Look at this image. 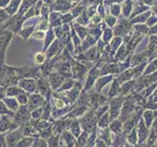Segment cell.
I'll return each mask as SVG.
<instances>
[{"instance_id":"13","label":"cell","mask_w":157,"mask_h":147,"mask_svg":"<svg viewBox=\"0 0 157 147\" xmlns=\"http://www.w3.org/2000/svg\"><path fill=\"white\" fill-rule=\"evenodd\" d=\"M71 7H72V5L68 0H55V1L49 6L50 11L62 12V13L68 12L69 10L71 9Z\"/></svg>"},{"instance_id":"30","label":"cell","mask_w":157,"mask_h":147,"mask_svg":"<svg viewBox=\"0 0 157 147\" xmlns=\"http://www.w3.org/2000/svg\"><path fill=\"white\" fill-rule=\"evenodd\" d=\"M34 139H36V137L25 135L24 137H22V139L20 140L18 147H32L34 142Z\"/></svg>"},{"instance_id":"35","label":"cell","mask_w":157,"mask_h":147,"mask_svg":"<svg viewBox=\"0 0 157 147\" xmlns=\"http://www.w3.org/2000/svg\"><path fill=\"white\" fill-rule=\"evenodd\" d=\"M118 92H119V82L118 81H114L112 85V87L109 90V97H114L116 95H118Z\"/></svg>"},{"instance_id":"19","label":"cell","mask_w":157,"mask_h":147,"mask_svg":"<svg viewBox=\"0 0 157 147\" xmlns=\"http://www.w3.org/2000/svg\"><path fill=\"white\" fill-rule=\"evenodd\" d=\"M22 0H11L8 6L5 8L6 12L10 17H13L14 15H16L19 11V8L21 6Z\"/></svg>"},{"instance_id":"24","label":"cell","mask_w":157,"mask_h":147,"mask_svg":"<svg viewBox=\"0 0 157 147\" xmlns=\"http://www.w3.org/2000/svg\"><path fill=\"white\" fill-rule=\"evenodd\" d=\"M156 116L154 115V112L153 111H151V110H147L144 113V121L145 123V125L147 127H149L150 129V126H152V124H153V122L154 120L156 119Z\"/></svg>"},{"instance_id":"17","label":"cell","mask_w":157,"mask_h":147,"mask_svg":"<svg viewBox=\"0 0 157 147\" xmlns=\"http://www.w3.org/2000/svg\"><path fill=\"white\" fill-rule=\"evenodd\" d=\"M36 24H33L32 26L22 28L21 31L18 32V36L22 37L23 41H27L29 37H32L33 32L36 31Z\"/></svg>"},{"instance_id":"14","label":"cell","mask_w":157,"mask_h":147,"mask_svg":"<svg viewBox=\"0 0 157 147\" xmlns=\"http://www.w3.org/2000/svg\"><path fill=\"white\" fill-rule=\"evenodd\" d=\"M60 139L64 142V144L67 147H75L77 142V137L68 130H65L61 132Z\"/></svg>"},{"instance_id":"22","label":"cell","mask_w":157,"mask_h":147,"mask_svg":"<svg viewBox=\"0 0 157 147\" xmlns=\"http://www.w3.org/2000/svg\"><path fill=\"white\" fill-rule=\"evenodd\" d=\"M110 132L114 134H123V123L120 119L112 120L111 125L109 126Z\"/></svg>"},{"instance_id":"28","label":"cell","mask_w":157,"mask_h":147,"mask_svg":"<svg viewBox=\"0 0 157 147\" xmlns=\"http://www.w3.org/2000/svg\"><path fill=\"white\" fill-rule=\"evenodd\" d=\"M33 62L37 64V65L41 66L42 64H44L46 61H47V56H46V53L43 52V51H40V52H36V54L33 55Z\"/></svg>"},{"instance_id":"7","label":"cell","mask_w":157,"mask_h":147,"mask_svg":"<svg viewBox=\"0 0 157 147\" xmlns=\"http://www.w3.org/2000/svg\"><path fill=\"white\" fill-rule=\"evenodd\" d=\"M44 103H45V98L41 94H39L38 92H34V93H31L29 95V102L27 106L32 112L34 109H36V108L42 107Z\"/></svg>"},{"instance_id":"27","label":"cell","mask_w":157,"mask_h":147,"mask_svg":"<svg viewBox=\"0 0 157 147\" xmlns=\"http://www.w3.org/2000/svg\"><path fill=\"white\" fill-rule=\"evenodd\" d=\"M22 92H24V90L19 85H12V86L7 87V89H6V96L17 97L19 94H21Z\"/></svg>"},{"instance_id":"29","label":"cell","mask_w":157,"mask_h":147,"mask_svg":"<svg viewBox=\"0 0 157 147\" xmlns=\"http://www.w3.org/2000/svg\"><path fill=\"white\" fill-rule=\"evenodd\" d=\"M126 137H127V141L129 142V144H131L132 146L137 144L139 139H137V132H136V127H134V129H132L130 132H128Z\"/></svg>"},{"instance_id":"34","label":"cell","mask_w":157,"mask_h":147,"mask_svg":"<svg viewBox=\"0 0 157 147\" xmlns=\"http://www.w3.org/2000/svg\"><path fill=\"white\" fill-rule=\"evenodd\" d=\"M32 147H48L47 145V141L46 139L44 138H41V137H36V139H34V142Z\"/></svg>"},{"instance_id":"40","label":"cell","mask_w":157,"mask_h":147,"mask_svg":"<svg viewBox=\"0 0 157 147\" xmlns=\"http://www.w3.org/2000/svg\"><path fill=\"white\" fill-rule=\"evenodd\" d=\"M10 1H11V0H0V8L5 9L9 5Z\"/></svg>"},{"instance_id":"26","label":"cell","mask_w":157,"mask_h":147,"mask_svg":"<svg viewBox=\"0 0 157 147\" xmlns=\"http://www.w3.org/2000/svg\"><path fill=\"white\" fill-rule=\"evenodd\" d=\"M144 147H157V134L152 127H150V134Z\"/></svg>"},{"instance_id":"6","label":"cell","mask_w":157,"mask_h":147,"mask_svg":"<svg viewBox=\"0 0 157 147\" xmlns=\"http://www.w3.org/2000/svg\"><path fill=\"white\" fill-rule=\"evenodd\" d=\"M136 132H137V143L139 144H144V142L147 140L150 134V129L147 127L144 119H140L137 123V127H136Z\"/></svg>"},{"instance_id":"15","label":"cell","mask_w":157,"mask_h":147,"mask_svg":"<svg viewBox=\"0 0 157 147\" xmlns=\"http://www.w3.org/2000/svg\"><path fill=\"white\" fill-rule=\"evenodd\" d=\"M37 1L38 0H22L21 6L19 8V11H18L17 15H19V16H24L29 9L36 5V3Z\"/></svg>"},{"instance_id":"3","label":"cell","mask_w":157,"mask_h":147,"mask_svg":"<svg viewBox=\"0 0 157 147\" xmlns=\"http://www.w3.org/2000/svg\"><path fill=\"white\" fill-rule=\"evenodd\" d=\"M25 22L23 16H19V15H14L13 17H10L6 22H5L1 27L4 29L11 32L13 34H18V32L21 31L23 28V24Z\"/></svg>"},{"instance_id":"5","label":"cell","mask_w":157,"mask_h":147,"mask_svg":"<svg viewBox=\"0 0 157 147\" xmlns=\"http://www.w3.org/2000/svg\"><path fill=\"white\" fill-rule=\"evenodd\" d=\"M24 136L25 135H24L22 127H18V129H15V130L8 131V134L5 135L7 146L8 147H18L20 140H21L22 137H24Z\"/></svg>"},{"instance_id":"11","label":"cell","mask_w":157,"mask_h":147,"mask_svg":"<svg viewBox=\"0 0 157 147\" xmlns=\"http://www.w3.org/2000/svg\"><path fill=\"white\" fill-rule=\"evenodd\" d=\"M18 85L29 94L36 92V80L34 78H21L18 82Z\"/></svg>"},{"instance_id":"41","label":"cell","mask_w":157,"mask_h":147,"mask_svg":"<svg viewBox=\"0 0 157 147\" xmlns=\"http://www.w3.org/2000/svg\"><path fill=\"white\" fill-rule=\"evenodd\" d=\"M120 147H131V146H130V144L126 143V142H123V143L120 145Z\"/></svg>"},{"instance_id":"33","label":"cell","mask_w":157,"mask_h":147,"mask_svg":"<svg viewBox=\"0 0 157 147\" xmlns=\"http://www.w3.org/2000/svg\"><path fill=\"white\" fill-rule=\"evenodd\" d=\"M29 93H28L26 91H24L21 93V94H19L16 97L18 102H19V104L20 105H27L28 102H29Z\"/></svg>"},{"instance_id":"32","label":"cell","mask_w":157,"mask_h":147,"mask_svg":"<svg viewBox=\"0 0 157 147\" xmlns=\"http://www.w3.org/2000/svg\"><path fill=\"white\" fill-rule=\"evenodd\" d=\"M15 113L10 111L7 106L5 105V103L3 100H0V116H4V115H7V116H14Z\"/></svg>"},{"instance_id":"8","label":"cell","mask_w":157,"mask_h":147,"mask_svg":"<svg viewBox=\"0 0 157 147\" xmlns=\"http://www.w3.org/2000/svg\"><path fill=\"white\" fill-rule=\"evenodd\" d=\"M64 81H65V77L58 72H51L48 75V81L53 91H57L62 85Z\"/></svg>"},{"instance_id":"9","label":"cell","mask_w":157,"mask_h":147,"mask_svg":"<svg viewBox=\"0 0 157 147\" xmlns=\"http://www.w3.org/2000/svg\"><path fill=\"white\" fill-rule=\"evenodd\" d=\"M122 104H123V98L119 97V98H114L112 99L110 102V110L108 111L109 112V115L111 120H115L118 119L120 116L121 113V109H122Z\"/></svg>"},{"instance_id":"10","label":"cell","mask_w":157,"mask_h":147,"mask_svg":"<svg viewBox=\"0 0 157 147\" xmlns=\"http://www.w3.org/2000/svg\"><path fill=\"white\" fill-rule=\"evenodd\" d=\"M15 129H18V127L15 126L12 116L4 115L0 117V134H6Z\"/></svg>"},{"instance_id":"12","label":"cell","mask_w":157,"mask_h":147,"mask_svg":"<svg viewBox=\"0 0 157 147\" xmlns=\"http://www.w3.org/2000/svg\"><path fill=\"white\" fill-rule=\"evenodd\" d=\"M63 45L64 44L61 42L60 39H58V38L54 39V41L50 44V46H49L47 48V50L45 51L46 56H47V60L58 55V54L60 53L61 49L63 48Z\"/></svg>"},{"instance_id":"1","label":"cell","mask_w":157,"mask_h":147,"mask_svg":"<svg viewBox=\"0 0 157 147\" xmlns=\"http://www.w3.org/2000/svg\"><path fill=\"white\" fill-rule=\"evenodd\" d=\"M32 120V112L27 105H21L15 112L13 116V122L16 127H21L25 124Z\"/></svg>"},{"instance_id":"39","label":"cell","mask_w":157,"mask_h":147,"mask_svg":"<svg viewBox=\"0 0 157 147\" xmlns=\"http://www.w3.org/2000/svg\"><path fill=\"white\" fill-rule=\"evenodd\" d=\"M0 147H8L4 134H0Z\"/></svg>"},{"instance_id":"20","label":"cell","mask_w":157,"mask_h":147,"mask_svg":"<svg viewBox=\"0 0 157 147\" xmlns=\"http://www.w3.org/2000/svg\"><path fill=\"white\" fill-rule=\"evenodd\" d=\"M55 39V32H54L53 28H49L46 32V36L45 38L43 39V49L42 51L45 52L47 50V48L50 46V44L54 41Z\"/></svg>"},{"instance_id":"36","label":"cell","mask_w":157,"mask_h":147,"mask_svg":"<svg viewBox=\"0 0 157 147\" xmlns=\"http://www.w3.org/2000/svg\"><path fill=\"white\" fill-rule=\"evenodd\" d=\"M45 36H46V32L44 31H39V29H36L33 34H32V37L34 38V39H37V40H43L44 38H45Z\"/></svg>"},{"instance_id":"18","label":"cell","mask_w":157,"mask_h":147,"mask_svg":"<svg viewBox=\"0 0 157 147\" xmlns=\"http://www.w3.org/2000/svg\"><path fill=\"white\" fill-rule=\"evenodd\" d=\"M62 24V15L59 12L50 11L49 14V26L50 28H55L61 26Z\"/></svg>"},{"instance_id":"42","label":"cell","mask_w":157,"mask_h":147,"mask_svg":"<svg viewBox=\"0 0 157 147\" xmlns=\"http://www.w3.org/2000/svg\"><path fill=\"white\" fill-rule=\"evenodd\" d=\"M134 147H144V144H139V143H137Z\"/></svg>"},{"instance_id":"16","label":"cell","mask_w":157,"mask_h":147,"mask_svg":"<svg viewBox=\"0 0 157 147\" xmlns=\"http://www.w3.org/2000/svg\"><path fill=\"white\" fill-rule=\"evenodd\" d=\"M24 135L26 136H33V137H38L39 136V132L37 131V130L33 126V125L31 122H28L27 124H25L24 126H21Z\"/></svg>"},{"instance_id":"21","label":"cell","mask_w":157,"mask_h":147,"mask_svg":"<svg viewBox=\"0 0 157 147\" xmlns=\"http://www.w3.org/2000/svg\"><path fill=\"white\" fill-rule=\"evenodd\" d=\"M4 103H5V105L7 106V108L10 110V111H12V112H16L18 109H19V107L21 106L19 104V102L17 100V98L16 97H10V96H6L3 99Z\"/></svg>"},{"instance_id":"25","label":"cell","mask_w":157,"mask_h":147,"mask_svg":"<svg viewBox=\"0 0 157 147\" xmlns=\"http://www.w3.org/2000/svg\"><path fill=\"white\" fill-rule=\"evenodd\" d=\"M98 136H99L98 138L104 141L107 145L112 144L109 127H106V129H100V130H99V135H98Z\"/></svg>"},{"instance_id":"38","label":"cell","mask_w":157,"mask_h":147,"mask_svg":"<svg viewBox=\"0 0 157 147\" xmlns=\"http://www.w3.org/2000/svg\"><path fill=\"white\" fill-rule=\"evenodd\" d=\"M93 147H107V144L103 140L97 138L95 140V143H94V145H93Z\"/></svg>"},{"instance_id":"2","label":"cell","mask_w":157,"mask_h":147,"mask_svg":"<svg viewBox=\"0 0 157 147\" xmlns=\"http://www.w3.org/2000/svg\"><path fill=\"white\" fill-rule=\"evenodd\" d=\"M13 36L14 34L11 32L0 28V66H2L5 64L6 50L10 42L12 40Z\"/></svg>"},{"instance_id":"37","label":"cell","mask_w":157,"mask_h":147,"mask_svg":"<svg viewBox=\"0 0 157 147\" xmlns=\"http://www.w3.org/2000/svg\"><path fill=\"white\" fill-rule=\"evenodd\" d=\"M10 18V16L8 15V13L6 12V10L0 8V27L7 21V20Z\"/></svg>"},{"instance_id":"4","label":"cell","mask_w":157,"mask_h":147,"mask_svg":"<svg viewBox=\"0 0 157 147\" xmlns=\"http://www.w3.org/2000/svg\"><path fill=\"white\" fill-rule=\"evenodd\" d=\"M36 92L45 98V101H50L52 89L46 77H40L38 80H36Z\"/></svg>"},{"instance_id":"31","label":"cell","mask_w":157,"mask_h":147,"mask_svg":"<svg viewBox=\"0 0 157 147\" xmlns=\"http://www.w3.org/2000/svg\"><path fill=\"white\" fill-rule=\"evenodd\" d=\"M75 81L71 78H69L68 81H64V82L62 83V85L60 86V88L56 91V92H64V91H67L69 89H71V88L75 85Z\"/></svg>"},{"instance_id":"23","label":"cell","mask_w":157,"mask_h":147,"mask_svg":"<svg viewBox=\"0 0 157 147\" xmlns=\"http://www.w3.org/2000/svg\"><path fill=\"white\" fill-rule=\"evenodd\" d=\"M111 118L109 115V112H105L101 117H99V119L97 121V126L99 129H106V127L109 126L110 122H111Z\"/></svg>"}]
</instances>
